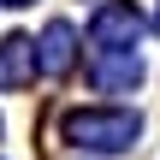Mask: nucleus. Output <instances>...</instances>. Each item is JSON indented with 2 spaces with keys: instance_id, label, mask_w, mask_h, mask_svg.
<instances>
[{
  "instance_id": "1",
  "label": "nucleus",
  "mask_w": 160,
  "mask_h": 160,
  "mask_svg": "<svg viewBox=\"0 0 160 160\" xmlns=\"http://www.w3.org/2000/svg\"><path fill=\"white\" fill-rule=\"evenodd\" d=\"M137 131H142V119H137V113H119V107H83V113L65 119V137H71L77 148H101V154L131 148Z\"/></svg>"
},
{
  "instance_id": "2",
  "label": "nucleus",
  "mask_w": 160,
  "mask_h": 160,
  "mask_svg": "<svg viewBox=\"0 0 160 160\" xmlns=\"http://www.w3.org/2000/svg\"><path fill=\"white\" fill-rule=\"evenodd\" d=\"M95 48H131L137 36H142V18H137V6L131 0H113V6H101L95 12Z\"/></svg>"
},
{
  "instance_id": "5",
  "label": "nucleus",
  "mask_w": 160,
  "mask_h": 160,
  "mask_svg": "<svg viewBox=\"0 0 160 160\" xmlns=\"http://www.w3.org/2000/svg\"><path fill=\"white\" fill-rule=\"evenodd\" d=\"M71 42H77V30H71L65 18H59V24H48V30H42V42H36V48H42V53H36V65H42V71H65V65H71Z\"/></svg>"
},
{
  "instance_id": "4",
  "label": "nucleus",
  "mask_w": 160,
  "mask_h": 160,
  "mask_svg": "<svg viewBox=\"0 0 160 160\" xmlns=\"http://www.w3.org/2000/svg\"><path fill=\"white\" fill-rule=\"evenodd\" d=\"M36 77V42L30 36H6L0 42V89H24Z\"/></svg>"
},
{
  "instance_id": "6",
  "label": "nucleus",
  "mask_w": 160,
  "mask_h": 160,
  "mask_svg": "<svg viewBox=\"0 0 160 160\" xmlns=\"http://www.w3.org/2000/svg\"><path fill=\"white\" fill-rule=\"evenodd\" d=\"M6 6H30V0H6Z\"/></svg>"
},
{
  "instance_id": "3",
  "label": "nucleus",
  "mask_w": 160,
  "mask_h": 160,
  "mask_svg": "<svg viewBox=\"0 0 160 160\" xmlns=\"http://www.w3.org/2000/svg\"><path fill=\"white\" fill-rule=\"evenodd\" d=\"M95 83H101V89H137V83H142V59H137V48H101V59H95Z\"/></svg>"
}]
</instances>
